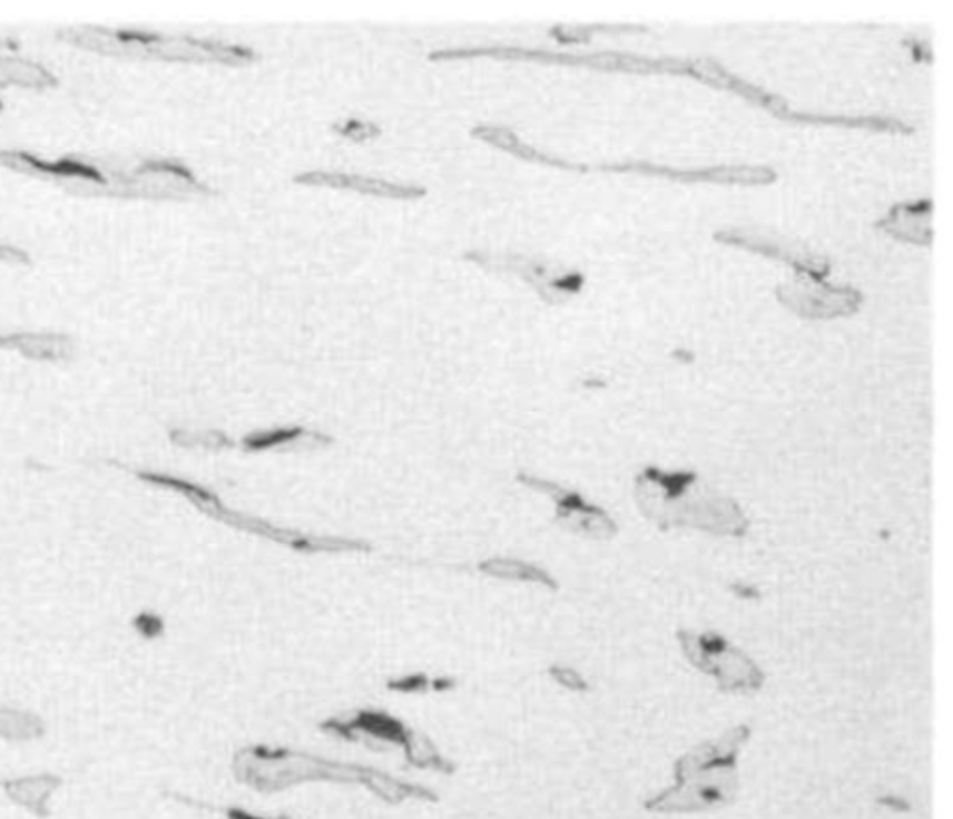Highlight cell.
Here are the masks:
<instances>
[{
    "instance_id": "6da1fadb",
    "label": "cell",
    "mask_w": 953,
    "mask_h": 819,
    "mask_svg": "<svg viewBox=\"0 0 953 819\" xmlns=\"http://www.w3.org/2000/svg\"><path fill=\"white\" fill-rule=\"evenodd\" d=\"M641 515L659 529L692 527L717 537H745L749 518L734 499L717 494L692 471L642 469L636 477Z\"/></svg>"
},
{
    "instance_id": "7a4b0ae2",
    "label": "cell",
    "mask_w": 953,
    "mask_h": 819,
    "mask_svg": "<svg viewBox=\"0 0 953 819\" xmlns=\"http://www.w3.org/2000/svg\"><path fill=\"white\" fill-rule=\"evenodd\" d=\"M749 738V727L728 730L711 743L698 745L676 766V784L647 802L654 812H695L733 802L738 791L736 758Z\"/></svg>"
},
{
    "instance_id": "3957f363",
    "label": "cell",
    "mask_w": 953,
    "mask_h": 819,
    "mask_svg": "<svg viewBox=\"0 0 953 819\" xmlns=\"http://www.w3.org/2000/svg\"><path fill=\"white\" fill-rule=\"evenodd\" d=\"M233 769L238 780L257 791H282L307 780L364 784L371 768L357 763L328 762L324 758L289 751L284 747L254 745L237 752Z\"/></svg>"
},
{
    "instance_id": "277c9868",
    "label": "cell",
    "mask_w": 953,
    "mask_h": 819,
    "mask_svg": "<svg viewBox=\"0 0 953 819\" xmlns=\"http://www.w3.org/2000/svg\"><path fill=\"white\" fill-rule=\"evenodd\" d=\"M678 638L687 660L698 671L714 676L723 691L750 695L762 690V669L719 633L680 632Z\"/></svg>"
},
{
    "instance_id": "5b68a950",
    "label": "cell",
    "mask_w": 953,
    "mask_h": 819,
    "mask_svg": "<svg viewBox=\"0 0 953 819\" xmlns=\"http://www.w3.org/2000/svg\"><path fill=\"white\" fill-rule=\"evenodd\" d=\"M518 480L522 485L533 488V490L542 491L556 501L557 524H561L568 532L592 538V540H609L619 532L613 518L606 510L596 507V505L587 504L576 491L567 490L557 482L540 479V477H531V475H520Z\"/></svg>"
},
{
    "instance_id": "8992f818",
    "label": "cell",
    "mask_w": 953,
    "mask_h": 819,
    "mask_svg": "<svg viewBox=\"0 0 953 819\" xmlns=\"http://www.w3.org/2000/svg\"><path fill=\"white\" fill-rule=\"evenodd\" d=\"M293 182L296 185H310V187L351 188L360 194H371L381 198L415 199L423 198L426 188L414 187V185H399V183L375 179V177L348 176L341 172H306L296 176Z\"/></svg>"
},
{
    "instance_id": "52a82bcc",
    "label": "cell",
    "mask_w": 953,
    "mask_h": 819,
    "mask_svg": "<svg viewBox=\"0 0 953 819\" xmlns=\"http://www.w3.org/2000/svg\"><path fill=\"white\" fill-rule=\"evenodd\" d=\"M0 349H12L40 362H63L71 358L73 345L68 335L51 334V332H18V334H0Z\"/></svg>"
},
{
    "instance_id": "ba28073f",
    "label": "cell",
    "mask_w": 953,
    "mask_h": 819,
    "mask_svg": "<svg viewBox=\"0 0 953 819\" xmlns=\"http://www.w3.org/2000/svg\"><path fill=\"white\" fill-rule=\"evenodd\" d=\"M479 571L484 572L487 576L507 579V582L540 583L546 587L557 588L556 579L548 572L511 557H492L483 560L479 565Z\"/></svg>"
},
{
    "instance_id": "9c48e42d",
    "label": "cell",
    "mask_w": 953,
    "mask_h": 819,
    "mask_svg": "<svg viewBox=\"0 0 953 819\" xmlns=\"http://www.w3.org/2000/svg\"><path fill=\"white\" fill-rule=\"evenodd\" d=\"M170 441L174 446L183 447V449L202 447V449L220 451V449L233 447V441L220 430H196L193 432V430L174 429L170 430Z\"/></svg>"
},
{
    "instance_id": "30bf717a",
    "label": "cell",
    "mask_w": 953,
    "mask_h": 819,
    "mask_svg": "<svg viewBox=\"0 0 953 819\" xmlns=\"http://www.w3.org/2000/svg\"><path fill=\"white\" fill-rule=\"evenodd\" d=\"M302 427H284V429L259 430L252 432L243 440L246 451H267L276 447H287L304 435Z\"/></svg>"
},
{
    "instance_id": "8fae6325",
    "label": "cell",
    "mask_w": 953,
    "mask_h": 819,
    "mask_svg": "<svg viewBox=\"0 0 953 819\" xmlns=\"http://www.w3.org/2000/svg\"><path fill=\"white\" fill-rule=\"evenodd\" d=\"M41 721L30 713L16 712L8 708H0V734L12 735V738H32L41 734Z\"/></svg>"
},
{
    "instance_id": "7c38bea8",
    "label": "cell",
    "mask_w": 953,
    "mask_h": 819,
    "mask_svg": "<svg viewBox=\"0 0 953 819\" xmlns=\"http://www.w3.org/2000/svg\"><path fill=\"white\" fill-rule=\"evenodd\" d=\"M334 130L354 142H367L371 138H376L382 133L381 127L373 124V121H364V119L356 118L345 119V121L334 125Z\"/></svg>"
},
{
    "instance_id": "4fadbf2b",
    "label": "cell",
    "mask_w": 953,
    "mask_h": 819,
    "mask_svg": "<svg viewBox=\"0 0 953 819\" xmlns=\"http://www.w3.org/2000/svg\"><path fill=\"white\" fill-rule=\"evenodd\" d=\"M387 690L395 693H404V695H415V693H425L431 690V679H426L425 674H404L401 679L390 680Z\"/></svg>"
},
{
    "instance_id": "5bb4252c",
    "label": "cell",
    "mask_w": 953,
    "mask_h": 819,
    "mask_svg": "<svg viewBox=\"0 0 953 819\" xmlns=\"http://www.w3.org/2000/svg\"><path fill=\"white\" fill-rule=\"evenodd\" d=\"M135 626L146 638L159 637L160 633L165 632V624L160 621V616L154 613H140L135 618Z\"/></svg>"
},
{
    "instance_id": "9a60e30c",
    "label": "cell",
    "mask_w": 953,
    "mask_h": 819,
    "mask_svg": "<svg viewBox=\"0 0 953 819\" xmlns=\"http://www.w3.org/2000/svg\"><path fill=\"white\" fill-rule=\"evenodd\" d=\"M551 679L559 682L562 688H568V690L572 691H583L587 690V684H584V680L579 676L573 669L568 667H551L550 669Z\"/></svg>"
},
{
    "instance_id": "2e32d148",
    "label": "cell",
    "mask_w": 953,
    "mask_h": 819,
    "mask_svg": "<svg viewBox=\"0 0 953 819\" xmlns=\"http://www.w3.org/2000/svg\"><path fill=\"white\" fill-rule=\"evenodd\" d=\"M454 682L453 679H449V676H442V679L431 680V690L434 691H449L453 690Z\"/></svg>"
},
{
    "instance_id": "e0dca14e",
    "label": "cell",
    "mask_w": 953,
    "mask_h": 819,
    "mask_svg": "<svg viewBox=\"0 0 953 819\" xmlns=\"http://www.w3.org/2000/svg\"><path fill=\"white\" fill-rule=\"evenodd\" d=\"M226 813H227V818H229V819H267V818H259V816H254V813H250V812H246V810H243V808H227ZM279 819H285V818H279Z\"/></svg>"
}]
</instances>
